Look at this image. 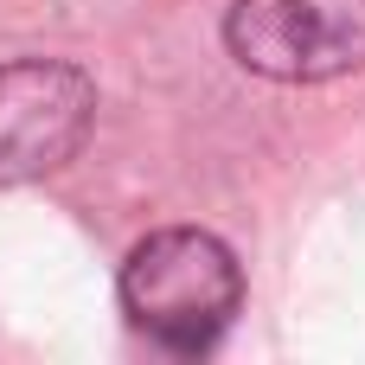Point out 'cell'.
Listing matches in <instances>:
<instances>
[{"mask_svg":"<svg viewBox=\"0 0 365 365\" xmlns=\"http://www.w3.org/2000/svg\"><path fill=\"white\" fill-rule=\"evenodd\" d=\"M115 295H122L128 327L148 346L199 359L231 334V321L244 308V269L225 237H212L199 225H167L128 250Z\"/></svg>","mask_w":365,"mask_h":365,"instance_id":"1","label":"cell"},{"mask_svg":"<svg viewBox=\"0 0 365 365\" xmlns=\"http://www.w3.org/2000/svg\"><path fill=\"white\" fill-rule=\"evenodd\" d=\"M96 115V83L58 58H6L0 64V192L58 173Z\"/></svg>","mask_w":365,"mask_h":365,"instance_id":"3","label":"cell"},{"mask_svg":"<svg viewBox=\"0 0 365 365\" xmlns=\"http://www.w3.org/2000/svg\"><path fill=\"white\" fill-rule=\"evenodd\" d=\"M225 45L250 77L334 83L365 71V0H231Z\"/></svg>","mask_w":365,"mask_h":365,"instance_id":"2","label":"cell"}]
</instances>
